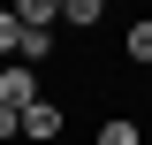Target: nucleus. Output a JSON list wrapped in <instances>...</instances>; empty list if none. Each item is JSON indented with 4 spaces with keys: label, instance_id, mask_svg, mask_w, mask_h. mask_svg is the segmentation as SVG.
Returning <instances> with one entry per match:
<instances>
[{
    "label": "nucleus",
    "instance_id": "2",
    "mask_svg": "<svg viewBox=\"0 0 152 145\" xmlns=\"http://www.w3.org/2000/svg\"><path fill=\"white\" fill-rule=\"evenodd\" d=\"M61 130H69V115H61L53 99H38V107H23V138H31V145H53Z\"/></svg>",
    "mask_w": 152,
    "mask_h": 145
},
{
    "label": "nucleus",
    "instance_id": "1",
    "mask_svg": "<svg viewBox=\"0 0 152 145\" xmlns=\"http://www.w3.org/2000/svg\"><path fill=\"white\" fill-rule=\"evenodd\" d=\"M38 99H46L38 69H23V61H0V107H8V115H23V107H38Z\"/></svg>",
    "mask_w": 152,
    "mask_h": 145
},
{
    "label": "nucleus",
    "instance_id": "6",
    "mask_svg": "<svg viewBox=\"0 0 152 145\" xmlns=\"http://www.w3.org/2000/svg\"><path fill=\"white\" fill-rule=\"evenodd\" d=\"M46 54H53V31H23L15 38V61H23V69H38Z\"/></svg>",
    "mask_w": 152,
    "mask_h": 145
},
{
    "label": "nucleus",
    "instance_id": "5",
    "mask_svg": "<svg viewBox=\"0 0 152 145\" xmlns=\"http://www.w3.org/2000/svg\"><path fill=\"white\" fill-rule=\"evenodd\" d=\"M122 54H129L137 69H152V16H145V23H129V31H122Z\"/></svg>",
    "mask_w": 152,
    "mask_h": 145
},
{
    "label": "nucleus",
    "instance_id": "4",
    "mask_svg": "<svg viewBox=\"0 0 152 145\" xmlns=\"http://www.w3.org/2000/svg\"><path fill=\"white\" fill-rule=\"evenodd\" d=\"M91 145H145V130H137V115H107Z\"/></svg>",
    "mask_w": 152,
    "mask_h": 145
},
{
    "label": "nucleus",
    "instance_id": "3",
    "mask_svg": "<svg viewBox=\"0 0 152 145\" xmlns=\"http://www.w3.org/2000/svg\"><path fill=\"white\" fill-rule=\"evenodd\" d=\"M15 23L23 31H53L61 23V0H15Z\"/></svg>",
    "mask_w": 152,
    "mask_h": 145
},
{
    "label": "nucleus",
    "instance_id": "8",
    "mask_svg": "<svg viewBox=\"0 0 152 145\" xmlns=\"http://www.w3.org/2000/svg\"><path fill=\"white\" fill-rule=\"evenodd\" d=\"M15 38H23V23H15V8H0V54L15 61Z\"/></svg>",
    "mask_w": 152,
    "mask_h": 145
},
{
    "label": "nucleus",
    "instance_id": "9",
    "mask_svg": "<svg viewBox=\"0 0 152 145\" xmlns=\"http://www.w3.org/2000/svg\"><path fill=\"white\" fill-rule=\"evenodd\" d=\"M23 138V115H8V107H0V145H15Z\"/></svg>",
    "mask_w": 152,
    "mask_h": 145
},
{
    "label": "nucleus",
    "instance_id": "7",
    "mask_svg": "<svg viewBox=\"0 0 152 145\" xmlns=\"http://www.w3.org/2000/svg\"><path fill=\"white\" fill-rule=\"evenodd\" d=\"M61 23H76V31H91V23H107V8H99V0H61Z\"/></svg>",
    "mask_w": 152,
    "mask_h": 145
}]
</instances>
